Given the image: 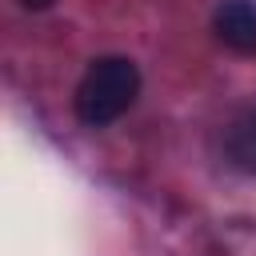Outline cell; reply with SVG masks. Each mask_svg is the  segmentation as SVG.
<instances>
[{
    "mask_svg": "<svg viewBox=\"0 0 256 256\" xmlns=\"http://www.w3.org/2000/svg\"><path fill=\"white\" fill-rule=\"evenodd\" d=\"M140 92V68L128 56H100L76 84V116L88 128H104L120 120Z\"/></svg>",
    "mask_w": 256,
    "mask_h": 256,
    "instance_id": "1",
    "label": "cell"
},
{
    "mask_svg": "<svg viewBox=\"0 0 256 256\" xmlns=\"http://www.w3.org/2000/svg\"><path fill=\"white\" fill-rule=\"evenodd\" d=\"M212 28L224 48L232 52H256V0H220Z\"/></svg>",
    "mask_w": 256,
    "mask_h": 256,
    "instance_id": "2",
    "label": "cell"
},
{
    "mask_svg": "<svg viewBox=\"0 0 256 256\" xmlns=\"http://www.w3.org/2000/svg\"><path fill=\"white\" fill-rule=\"evenodd\" d=\"M20 4H24L28 12H44V8H52L56 0H20Z\"/></svg>",
    "mask_w": 256,
    "mask_h": 256,
    "instance_id": "3",
    "label": "cell"
},
{
    "mask_svg": "<svg viewBox=\"0 0 256 256\" xmlns=\"http://www.w3.org/2000/svg\"><path fill=\"white\" fill-rule=\"evenodd\" d=\"M248 144H252V156H256V120H252V128H248Z\"/></svg>",
    "mask_w": 256,
    "mask_h": 256,
    "instance_id": "4",
    "label": "cell"
}]
</instances>
